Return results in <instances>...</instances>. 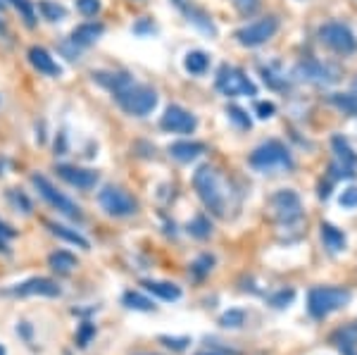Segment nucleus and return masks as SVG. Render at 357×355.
<instances>
[{
	"mask_svg": "<svg viewBox=\"0 0 357 355\" xmlns=\"http://www.w3.org/2000/svg\"><path fill=\"white\" fill-rule=\"evenodd\" d=\"M227 114H229V119L236 124V127H241V129H250V119H248V114L241 110V107H227Z\"/></svg>",
	"mask_w": 357,
	"mask_h": 355,
	"instance_id": "obj_33",
	"label": "nucleus"
},
{
	"mask_svg": "<svg viewBox=\"0 0 357 355\" xmlns=\"http://www.w3.org/2000/svg\"><path fill=\"white\" fill-rule=\"evenodd\" d=\"M31 184L36 186V191L41 193V196L48 200L50 205L57 210V213H62V215H67L69 220H79L82 222L84 220V213H82V208H79L77 203H74L72 198H67L62 191H57V188L50 184L48 179H45L43 174H33L31 176Z\"/></svg>",
	"mask_w": 357,
	"mask_h": 355,
	"instance_id": "obj_8",
	"label": "nucleus"
},
{
	"mask_svg": "<svg viewBox=\"0 0 357 355\" xmlns=\"http://www.w3.org/2000/svg\"><path fill=\"white\" fill-rule=\"evenodd\" d=\"M329 100L345 114H357V93H353V91H348V93H333Z\"/></svg>",
	"mask_w": 357,
	"mask_h": 355,
	"instance_id": "obj_28",
	"label": "nucleus"
},
{
	"mask_svg": "<svg viewBox=\"0 0 357 355\" xmlns=\"http://www.w3.org/2000/svg\"><path fill=\"white\" fill-rule=\"evenodd\" d=\"M255 112H257V117H260V119H269V117H274L276 107H274V103H264V100H260V103L255 105Z\"/></svg>",
	"mask_w": 357,
	"mask_h": 355,
	"instance_id": "obj_40",
	"label": "nucleus"
},
{
	"mask_svg": "<svg viewBox=\"0 0 357 355\" xmlns=\"http://www.w3.org/2000/svg\"><path fill=\"white\" fill-rule=\"evenodd\" d=\"M269 217L281 227H296L303 220V203L301 196L291 188H281L267 200Z\"/></svg>",
	"mask_w": 357,
	"mask_h": 355,
	"instance_id": "obj_5",
	"label": "nucleus"
},
{
	"mask_svg": "<svg viewBox=\"0 0 357 355\" xmlns=\"http://www.w3.org/2000/svg\"><path fill=\"white\" fill-rule=\"evenodd\" d=\"M198 355H217V353H198Z\"/></svg>",
	"mask_w": 357,
	"mask_h": 355,
	"instance_id": "obj_49",
	"label": "nucleus"
},
{
	"mask_svg": "<svg viewBox=\"0 0 357 355\" xmlns=\"http://www.w3.org/2000/svg\"><path fill=\"white\" fill-rule=\"evenodd\" d=\"M160 343L172 348V351H183V348H188L191 339L188 336H160Z\"/></svg>",
	"mask_w": 357,
	"mask_h": 355,
	"instance_id": "obj_34",
	"label": "nucleus"
},
{
	"mask_svg": "<svg viewBox=\"0 0 357 355\" xmlns=\"http://www.w3.org/2000/svg\"><path fill=\"white\" fill-rule=\"evenodd\" d=\"M48 265L53 267L55 272L69 274V272L77 270L79 262H77V257L69 253V250H55V253H50V255H48Z\"/></svg>",
	"mask_w": 357,
	"mask_h": 355,
	"instance_id": "obj_23",
	"label": "nucleus"
},
{
	"mask_svg": "<svg viewBox=\"0 0 357 355\" xmlns=\"http://www.w3.org/2000/svg\"><path fill=\"white\" fill-rule=\"evenodd\" d=\"M262 70V79L267 86H272V89H286L289 86V79H286V74L281 72V65H267V67H260Z\"/></svg>",
	"mask_w": 357,
	"mask_h": 355,
	"instance_id": "obj_26",
	"label": "nucleus"
},
{
	"mask_svg": "<svg viewBox=\"0 0 357 355\" xmlns=\"http://www.w3.org/2000/svg\"><path fill=\"white\" fill-rule=\"evenodd\" d=\"M293 299H296V294H293L291 289H289V291L284 289V291H279V294H274L269 301H272V305H274V308H286Z\"/></svg>",
	"mask_w": 357,
	"mask_h": 355,
	"instance_id": "obj_39",
	"label": "nucleus"
},
{
	"mask_svg": "<svg viewBox=\"0 0 357 355\" xmlns=\"http://www.w3.org/2000/svg\"><path fill=\"white\" fill-rule=\"evenodd\" d=\"M331 148H333V165H331V181L336 179H350L355 176L357 169V156L350 148V143L343 139V136H333L331 139Z\"/></svg>",
	"mask_w": 357,
	"mask_h": 355,
	"instance_id": "obj_12",
	"label": "nucleus"
},
{
	"mask_svg": "<svg viewBox=\"0 0 357 355\" xmlns=\"http://www.w3.org/2000/svg\"><path fill=\"white\" fill-rule=\"evenodd\" d=\"M143 286H146V291H151L153 296H158L160 301L172 303V301L181 299V289H178L176 284H172V282H160V279H146V282H143Z\"/></svg>",
	"mask_w": 357,
	"mask_h": 355,
	"instance_id": "obj_19",
	"label": "nucleus"
},
{
	"mask_svg": "<svg viewBox=\"0 0 357 355\" xmlns=\"http://www.w3.org/2000/svg\"><path fill=\"white\" fill-rule=\"evenodd\" d=\"M174 3L178 5V8H183V0H174Z\"/></svg>",
	"mask_w": 357,
	"mask_h": 355,
	"instance_id": "obj_47",
	"label": "nucleus"
},
{
	"mask_svg": "<svg viewBox=\"0 0 357 355\" xmlns=\"http://www.w3.org/2000/svg\"><path fill=\"white\" fill-rule=\"evenodd\" d=\"M276 31H279V20H276L274 15H269V17H262V20L241 27L234 36H236V41L241 45H245V48H257V45L267 43Z\"/></svg>",
	"mask_w": 357,
	"mask_h": 355,
	"instance_id": "obj_9",
	"label": "nucleus"
},
{
	"mask_svg": "<svg viewBox=\"0 0 357 355\" xmlns=\"http://www.w3.org/2000/svg\"><path fill=\"white\" fill-rule=\"evenodd\" d=\"M293 77H296L298 82H305V84L331 86V84L338 82L341 72H338V67H333V65H324V62L307 60V62H301V65L293 70Z\"/></svg>",
	"mask_w": 357,
	"mask_h": 355,
	"instance_id": "obj_11",
	"label": "nucleus"
},
{
	"mask_svg": "<svg viewBox=\"0 0 357 355\" xmlns=\"http://www.w3.org/2000/svg\"><path fill=\"white\" fill-rule=\"evenodd\" d=\"M57 174H60V179H65L69 186L82 188V191H91V188L100 181V174H98L96 169L77 167V165H60Z\"/></svg>",
	"mask_w": 357,
	"mask_h": 355,
	"instance_id": "obj_15",
	"label": "nucleus"
},
{
	"mask_svg": "<svg viewBox=\"0 0 357 355\" xmlns=\"http://www.w3.org/2000/svg\"><path fill=\"white\" fill-rule=\"evenodd\" d=\"M0 355H8V348H5L3 343H0Z\"/></svg>",
	"mask_w": 357,
	"mask_h": 355,
	"instance_id": "obj_44",
	"label": "nucleus"
},
{
	"mask_svg": "<svg viewBox=\"0 0 357 355\" xmlns=\"http://www.w3.org/2000/svg\"><path fill=\"white\" fill-rule=\"evenodd\" d=\"M241 15H255L257 8H260V0H229Z\"/></svg>",
	"mask_w": 357,
	"mask_h": 355,
	"instance_id": "obj_37",
	"label": "nucleus"
},
{
	"mask_svg": "<svg viewBox=\"0 0 357 355\" xmlns=\"http://www.w3.org/2000/svg\"><path fill=\"white\" fill-rule=\"evenodd\" d=\"M102 31H105L102 24H98V22H86V24H79L74 29L72 36H69V43L77 45V48H89L91 43H96L98 38L102 36Z\"/></svg>",
	"mask_w": 357,
	"mask_h": 355,
	"instance_id": "obj_17",
	"label": "nucleus"
},
{
	"mask_svg": "<svg viewBox=\"0 0 357 355\" xmlns=\"http://www.w3.org/2000/svg\"><path fill=\"white\" fill-rule=\"evenodd\" d=\"M341 205L343 208H357V186L345 188L343 196H341Z\"/></svg>",
	"mask_w": 357,
	"mask_h": 355,
	"instance_id": "obj_41",
	"label": "nucleus"
},
{
	"mask_svg": "<svg viewBox=\"0 0 357 355\" xmlns=\"http://www.w3.org/2000/svg\"><path fill=\"white\" fill-rule=\"evenodd\" d=\"M188 234L195 239H207L212 234V227H210V220L205 215H198L195 220L188 225Z\"/></svg>",
	"mask_w": 357,
	"mask_h": 355,
	"instance_id": "obj_29",
	"label": "nucleus"
},
{
	"mask_svg": "<svg viewBox=\"0 0 357 355\" xmlns=\"http://www.w3.org/2000/svg\"><path fill=\"white\" fill-rule=\"evenodd\" d=\"M100 0H77V10L82 13L84 17H96L100 13Z\"/></svg>",
	"mask_w": 357,
	"mask_h": 355,
	"instance_id": "obj_35",
	"label": "nucleus"
},
{
	"mask_svg": "<svg viewBox=\"0 0 357 355\" xmlns=\"http://www.w3.org/2000/svg\"><path fill=\"white\" fill-rule=\"evenodd\" d=\"M217 91L227 98H236V96H257V86L250 82V77H245V72H241L238 67L222 65L217 72Z\"/></svg>",
	"mask_w": 357,
	"mask_h": 355,
	"instance_id": "obj_6",
	"label": "nucleus"
},
{
	"mask_svg": "<svg viewBox=\"0 0 357 355\" xmlns=\"http://www.w3.org/2000/svg\"><path fill=\"white\" fill-rule=\"evenodd\" d=\"M183 67H186V72L200 77V74H205L207 67H210V57H207V53H203V50H191V53L186 55V60H183Z\"/></svg>",
	"mask_w": 357,
	"mask_h": 355,
	"instance_id": "obj_24",
	"label": "nucleus"
},
{
	"mask_svg": "<svg viewBox=\"0 0 357 355\" xmlns=\"http://www.w3.org/2000/svg\"><path fill=\"white\" fill-rule=\"evenodd\" d=\"M15 236H17L15 229L0 220V250H3V253H10V239H15Z\"/></svg>",
	"mask_w": 357,
	"mask_h": 355,
	"instance_id": "obj_36",
	"label": "nucleus"
},
{
	"mask_svg": "<svg viewBox=\"0 0 357 355\" xmlns=\"http://www.w3.org/2000/svg\"><path fill=\"white\" fill-rule=\"evenodd\" d=\"M5 10V0H0V13H3Z\"/></svg>",
	"mask_w": 357,
	"mask_h": 355,
	"instance_id": "obj_46",
	"label": "nucleus"
},
{
	"mask_svg": "<svg viewBox=\"0 0 357 355\" xmlns=\"http://www.w3.org/2000/svg\"><path fill=\"white\" fill-rule=\"evenodd\" d=\"M212 265H215V257L212 255H200L198 260L191 265V272H193V277L195 279H203L207 272L212 270Z\"/></svg>",
	"mask_w": 357,
	"mask_h": 355,
	"instance_id": "obj_30",
	"label": "nucleus"
},
{
	"mask_svg": "<svg viewBox=\"0 0 357 355\" xmlns=\"http://www.w3.org/2000/svg\"><path fill=\"white\" fill-rule=\"evenodd\" d=\"M160 127L165 131H169V134H193L195 127H198V119H195V114L188 112L186 107L169 105L165 110L162 119H160Z\"/></svg>",
	"mask_w": 357,
	"mask_h": 355,
	"instance_id": "obj_14",
	"label": "nucleus"
},
{
	"mask_svg": "<svg viewBox=\"0 0 357 355\" xmlns=\"http://www.w3.org/2000/svg\"><path fill=\"white\" fill-rule=\"evenodd\" d=\"M38 13H41L43 20H48V22H62L67 17V8L60 3H55V0H41V3H38Z\"/></svg>",
	"mask_w": 357,
	"mask_h": 355,
	"instance_id": "obj_27",
	"label": "nucleus"
},
{
	"mask_svg": "<svg viewBox=\"0 0 357 355\" xmlns=\"http://www.w3.org/2000/svg\"><path fill=\"white\" fill-rule=\"evenodd\" d=\"M3 36H8V27H5L3 22H0V38H3Z\"/></svg>",
	"mask_w": 357,
	"mask_h": 355,
	"instance_id": "obj_43",
	"label": "nucleus"
},
{
	"mask_svg": "<svg viewBox=\"0 0 357 355\" xmlns=\"http://www.w3.org/2000/svg\"><path fill=\"white\" fill-rule=\"evenodd\" d=\"M98 203L110 217H131L138 213V200L122 186H105L98 193Z\"/></svg>",
	"mask_w": 357,
	"mask_h": 355,
	"instance_id": "obj_7",
	"label": "nucleus"
},
{
	"mask_svg": "<svg viewBox=\"0 0 357 355\" xmlns=\"http://www.w3.org/2000/svg\"><path fill=\"white\" fill-rule=\"evenodd\" d=\"M336 348L343 355H357V327H343L331 336Z\"/></svg>",
	"mask_w": 357,
	"mask_h": 355,
	"instance_id": "obj_21",
	"label": "nucleus"
},
{
	"mask_svg": "<svg viewBox=\"0 0 357 355\" xmlns=\"http://www.w3.org/2000/svg\"><path fill=\"white\" fill-rule=\"evenodd\" d=\"M193 186L207 210L220 220H229L241 205V191L229 176L222 174L215 165H203L195 169Z\"/></svg>",
	"mask_w": 357,
	"mask_h": 355,
	"instance_id": "obj_1",
	"label": "nucleus"
},
{
	"mask_svg": "<svg viewBox=\"0 0 357 355\" xmlns=\"http://www.w3.org/2000/svg\"><path fill=\"white\" fill-rule=\"evenodd\" d=\"M252 169L262 172V174H274V172H286L293 169V158L289 153V148L281 141H264L248 158Z\"/></svg>",
	"mask_w": 357,
	"mask_h": 355,
	"instance_id": "obj_4",
	"label": "nucleus"
},
{
	"mask_svg": "<svg viewBox=\"0 0 357 355\" xmlns=\"http://www.w3.org/2000/svg\"><path fill=\"white\" fill-rule=\"evenodd\" d=\"M350 299H353V294L343 286H314L307 294V310L312 317L324 319L333 312L343 310Z\"/></svg>",
	"mask_w": 357,
	"mask_h": 355,
	"instance_id": "obj_3",
	"label": "nucleus"
},
{
	"mask_svg": "<svg viewBox=\"0 0 357 355\" xmlns=\"http://www.w3.org/2000/svg\"><path fill=\"white\" fill-rule=\"evenodd\" d=\"M48 229H50V234H55L57 239H62V241H67V243H72V246H79L82 250L91 248L89 239H84L82 234L77 232V229H69L65 225H57V222H48Z\"/></svg>",
	"mask_w": 357,
	"mask_h": 355,
	"instance_id": "obj_20",
	"label": "nucleus"
},
{
	"mask_svg": "<svg viewBox=\"0 0 357 355\" xmlns=\"http://www.w3.org/2000/svg\"><path fill=\"white\" fill-rule=\"evenodd\" d=\"M122 303L129 310H141V312H151L155 310V303L148 299V296L138 294V291H126L122 296Z\"/></svg>",
	"mask_w": 357,
	"mask_h": 355,
	"instance_id": "obj_25",
	"label": "nucleus"
},
{
	"mask_svg": "<svg viewBox=\"0 0 357 355\" xmlns=\"http://www.w3.org/2000/svg\"><path fill=\"white\" fill-rule=\"evenodd\" d=\"M93 79L114 96L126 114L146 117L158 107V93L146 84H136L126 72H93Z\"/></svg>",
	"mask_w": 357,
	"mask_h": 355,
	"instance_id": "obj_2",
	"label": "nucleus"
},
{
	"mask_svg": "<svg viewBox=\"0 0 357 355\" xmlns=\"http://www.w3.org/2000/svg\"><path fill=\"white\" fill-rule=\"evenodd\" d=\"M10 198L15 200L17 208H20V205H22V213H24V215L31 213V203H29V200H26L24 193H17V191H13V193H10Z\"/></svg>",
	"mask_w": 357,
	"mask_h": 355,
	"instance_id": "obj_42",
	"label": "nucleus"
},
{
	"mask_svg": "<svg viewBox=\"0 0 357 355\" xmlns=\"http://www.w3.org/2000/svg\"><path fill=\"white\" fill-rule=\"evenodd\" d=\"M319 41L338 55H350L357 48L355 33L345 24H338V22H329V24L319 27Z\"/></svg>",
	"mask_w": 357,
	"mask_h": 355,
	"instance_id": "obj_10",
	"label": "nucleus"
},
{
	"mask_svg": "<svg viewBox=\"0 0 357 355\" xmlns=\"http://www.w3.org/2000/svg\"><path fill=\"white\" fill-rule=\"evenodd\" d=\"M10 3H13L17 10H20V15L24 17V22H26L29 27L36 24V13H33V8H31V3H29V0H10Z\"/></svg>",
	"mask_w": 357,
	"mask_h": 355,
	"instance_id": "obj_31",
	"label": "nucleus"
},
{
	"mask_svg": "<svg viewBox=\"0 0 357 355\" xmlns=\"http://www.w3.org/2000/svg\"><path fill=\"white\" fill-rule=\"evenodd\" d=\"M243 322H245L243 310H229V312H224V315H222V319H220L222 327H231V329L241 327Z\"/></svg>",
	"mask_w": 357,
	"mask_h": 355,
	"instance_id": "obj_32",
	"label": "nucleus"
},
{
	"mask_svg": "<svg viewBox=\"0 0 357 355\" xmlns=\"http://www.w3.org/2000/svg\"><path fill=\"white\" fill-rule=\"evenodd\" d=\"M319 234H321V241H324L326 248L331 250V253H341V250H345V236L341 229H336L333 225H321L319 227Z\"/></svg>",
	"mask_w": 357,
	"mask_h": 355,
	"instance_id": "obj_22",
	"label": "nucleus"
},
{
	"mask_svg": "<svg viewBox=\"0 0 357 355\" xmlns=\"http://www.w3.org/2000/svg\"><path fill=\"white\" fill-rule=\"evenodd\" d=\"M93 336H96V327L91 322H84L82 329H79V334H77V343L82 348H86L91 343V339H93Z\"/></svg>",
	"mask_w": 357,
	"mask_h": 355,
	"instance_id": "obj_38",
	"label": "nucleus"
},
{
	"mask_svg": "<svg viewBox=\"0 0 357 355\" xmlns=\"http://www.w3.org/2000/svg\"><path fill=\"white\" fill-rule=\"evenodd\" d=\"M29 62H31L33 70L45 74V77H60V74H62V67L57 65L55 57L50 55L45 48H38V45L29 48Z\"/></svg>",
	"mask_w": 357,
	"mask_h": 355,
	"instance_id": "obj_16",
	"label": "nucleus"
},
{
	"mask_svg": "<svg viewBox=\"0 0 357 355\" xmlns=\"http://www.w3.org/2000/svg\"><path fill=\"white\" fill-rule=\"evenodd\" d=\"M138 355H158V353H138Z\"/></svg>",
	"mask_w": 357,
	"mask_h": 355,
	"instance_id": "obj_48",
	"label": "nucleus"
},
{
	"mask_svg": "<svg viewBox=\"0 0 357 355\" xmlns=\"http://www.w3.org/2000/svg\"><path fill=\"white\" fill-rule=\"evenodd\" d=\"M205 153V146L198 141H176L169 146V156L178 160V163H191V160L200 158Z\"/></svg>",
	"mask_w": 357,
	"mask_h": 355,
	"instance_id": "obj_18",
	"label": "nucleus"
},
{
	"mask_svg": "<svg viewBox=\"0 0 357 355\" xmlns=\"http://www.w3.org/2000/svg\"><path fill=\"white\" fill-rule=\"evenodd\" d=\"M5 296H17V299H29V296H45V299H55L60 296V286L57 282L48 277H31V279H24V282L10 286V289L3 291Z\"/></svg>",
	"mask_w": 357,
	"mask_h": 355,
	"instance_id": "obj_13",
	"label": "nucleus"
},
{
	"mask_svg": "<svg viewBox=\"0 0 357 355\" xmlns=\"http://www.w3.org/2000/svg\"><path fill=\"white\" fill-rule=\"evenodd\" d=\"M350 91H353V93H357V79H355V84H353V89H350Z\"/></svg>",
	"mask_w": 357,
	"mask_h": 355,
	"instance_id": "obj_45",
	"label": "nucleus"
}]
</instances>
